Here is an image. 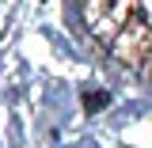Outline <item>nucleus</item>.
I'll return each mask as SVG.
<instances>
[{"label":"nucleus","mask_w":152,"mask_h":148,"mask_svg":"<svg viewBox=\"0 0 152 148\" xmlns=\"http://www.w3.org/2000/svg\"><path fill=\"white\" fill-rule=\"evenodd\" d=\"M84 103H88V106H91V110H95V106H103V103H107V91H99V95H88Z\"/></svg>","instance_id":"nucleus-3"},{"label":"nucleus","mask_w":152,"mask_h":148,"mask_svg":"<svg viewBox=\"0 0 152 148\" xmlns=\"http://www.w3.org/2000/svg\"><path fill=\"white\" fill-rule=\"evenodd\" d=\"M137 0H84V15L91 34L99 38H114L129 19H137Z\"/></svg>","instance_id":"nucleus-2"},{"label":"nucleus","mask_w":152,"mask_h":148,"mask_svg":"<svg viewBox=\"0 0 152 148\" xmlns=\"http://www.w3.org/2000/svg\"><path fill=\"white\" fill-rule=\"evenodd\" d=\"M110 50H114V57H118L122 65H129V69H148L152 65V27L141 15L129 19V23L110 38Z\"/></svg>","instance_id":"nucleus-1"}]
</instances>
